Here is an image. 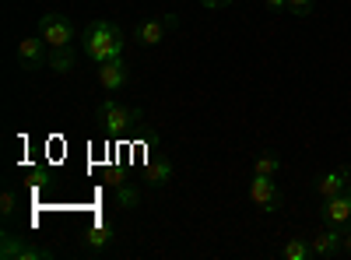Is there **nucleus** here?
I'll return each instance as SVG.
<instances>
[{
  "instance_id": "nucleus-21",
  "label": "nucleus",
  "mask_w": 351,
  "mask_h": 260,
  "mask_svg": "<svg viewBox=\"0 0 351 260\" xmlns=\"http://www.w3.org/2000/svg\"><path fill=\"white\" fill-rule=\"evenodd\" d=\"M341 253L351 257V233H344V239H341Z\"/></svg>"
},
{
  "instance_id": "nucleus-18",
  "label": "nucleus",
  "mask_w": 351,
  "mask_h": 260,
  "mask_svg": "<svg viewBox=\"0 0 351 260\" xmlns=\"http://www.w3.org/2000/svg\"><path fill=\"white\" fill-rule=\"evenodd\" d=\"M14 211H18V193L14 190H4V193H0V215L11 218Z\"/></svg>"
},
{
  "instance_id": "nucleus-5",
  "label": "nucleus",
  "mask_w": 351,
  "mask_h": 260,
  "mask_svg": "<svg viewBox=\"0 0 351 260\" xmlns=\"http://www.w3.org/2000/svg\"><path fill=\"white\" fill-rule=\"evenodd\" d=\"M53 250L46 246H32V243H18L11 233L0 236V260H49Z\"/></svg>"
},
{
  "instance_id": "nucleus-19",
  "label": "nucleus",
  "mask_w": 351,
  "mask_h": 260,
  "mask_svg": "<svg viewBox=\"0 0 351 260\" xmlns=\"http://www.w3.org/2000/svg\"><path fill=\"white\" fill-rule=\"evenodd\" d=\"M285 11L295 14V18H306V14H313V0H288Z\"/></svg>"
},
{
  "instance_id": "nucleus-14",
  "label": "nucleus",
  "mask_w": 351,
  "mask_h": 260,
  "mask_svg": "<svg viewBox=\"0 0 351 260\" xmlns=\"http://www.w3.org/2000/svg\"><path fill=\"white\" fill-rule=\"evenodd\" d=\"M74 64H77V56H74L71 46L67 49H49V71L53 74H71Z\"/></svg>"
},
{
  "instance_id": "nucleus-4",
  "label": "nucleus",
  "mask_w": 351,
  "mask_h": 260,
  "mask_svg": "<svg viewBox=\"0 0 351 260\" xmlns=\"http://www.w3.org/2000/svg\"><path fill=\"white\" fill-rule=\"evenodd\" d=\"M250 200L260 208V211H278L281 208V190L274 183V176H260V172H253V180H250Z\"/></svg>"
},
{
  "instance_id": "nucleus-1",
  "label": "nucleus",
  "mask_w": 351,
  "mask_h": 260,
  "mask_svg": "<svg viewBox=\"0 0 351 260\" xmlns=\"http://www.w3.org/2000/svg\"><path fill=\"white\" fill-rule=\"evenodd\" d=\"M81 46H84V56L88 60H95V64H106V60H116V56H123V28L120 25H112L106 18L92 21L84 28V36H81Z\"/></svg>"
},
{
  "instance_id": "nucleus-13",
  "label": "nucleus",
  "mask_w": 351,
  "mask_h": 260,
  "mask_svg": "<svg viewBox=\"0 0 351 260\" xmlns=\"http://www.w3.org/2000/svg\"><path fill=\"white\" fill-rule=\"evenodd\" d=\"M172 180V162L162 155V158H155L152 165H148V176H144V183L148 187H165Z\"/></svg>"
},
{
  "instance_id": "nucleus-15",
  "label": "nucleus",
  "mask_w": 351,
  "mask_h": 260,
  "mask_svg": "<svg viewBox=\"0 0 351 260\" xmlns=\"http://www.w3.org/2000/svg\"><path fill=\"white\" fill-rule=\"evenodd\" d=\"M112 190H116V204H120L123 211H134V208L141 204V190H137V187L116 180V183H112Z\"/></svg>"
},
{
  "instance_id": "nucleus-2",
  "label": "nucleus",
  "mask_w": 351,
  "mask_h": 260,
  "mask_svg": "<svg viewBox=\"0 0 351 260\" xmlns=\"http://www.w3.org/2000/svg\"><path fill=\"white\" fill-rule=\"evenodd\" d=\"M39 36L46 39V46H49V49H67V46H74L77 28H74V21H71L67 14L49 11V14H43V18H39Z\"/></svg>"
},
{
  "instance_id": "nucleus-10",
  "label": "nucleus",
  "mask_w": 351,
  "mask_h": 260,
  "mask_svg": "<svg viewBox=\"0 0 351 260\" xmlns=\"http://www.w3.org/2000/svg\"><path fill=\"white\" fill-rule=\"evenodd\" d=\"M341 239H344V233H337L334 225H327L324 233H316V236L309 239L313 257H319V260H330V257H337V253H341Z\"/></svg>"
},
{
  "instance_id": "nucleus-11",
  "label": "nucleus",
  "mask_w": 351,
  "mask_h": 260,
  "mask_svg": "<svg viewBox=\"0 0 351 260\" xmlns=\"http://www.w3.org/2000/svg\"><path fill=\"white\" fill-rule=\"evenodd\" d=\"M351 187V169L348 165H341V169H334V172H324V176L316 180V193L319 197H337L341 190H348Z\"/></svg>"
},
{
  "instance_id": "nucleus-3",
  "label": "nucleus",
  "mask_w": 351,
  "mask_h": 260,
  "mask_svg": "<svg viewBox=\"0 0 351 260\" xmlns=\"http://www.w3.org/2000/svg\"><path fill=\"white\" fill-rule=\"evenodd\" d=\"M95 117H99V123L106 130L120 134V130H130L134 123H141V109L137 106H123V102H116V99H106V102H99Z\"/></svg>"
},
{
  "instance_id": "nucleus-7",
  "label": "nucleus",
  "mask_w": 351,
  "mask_h": 260,
  "mask_svg": "<svg viewBox=\"0 0 351 260\" xmlns=\"http://www.w3.org/2000/svg\"><path fill=\"white\" fill-rule=\"evenodd\" d=\"M18 64L25 71H39L49 64V53H46V39L43 36H25L18 43Z\"/></svg>"
},
{
  "instance_id": "nucleus-8",
  "label": "nucleus",
  "mask_w": 351,
  "mask_h": 260,
  "mask_svg": "<svg viewBox=\"0 0 351 260\" xmlns=\"http://www.w3.org/2000/svg\"><path fill=\"white\" fill-rule=\"evenodd\" d=\"M319 218H324V225H334V228L348 225L351 222V187L341 190L337 197H327L324 208H319Z\"/></svg>"
},
{
  "instance_id": "nucleus-16",
  "label": "nucleus",
  "mask_w": 351,
  "mask_h": 260,
  "mask_svg": "<svg viewBox=\"0 0 351 260\" xmlns=\"http://www.w3.org/2000/svg\"><path fill=\"white\" fill-rule=\"evenodd\" d=\"M281 257H285V260H309V257H313V246H309L306 239H288V243L281 246Z\"/></svg>"
},
{
  "instance_id": "nucleus-20",
  "label": "nucleus",
  "mask_w": 351,
  "mask_h": 260,
  "mask_svg": "<svg viewBox=\"0 0 351 260\" xmlns=\"http://www.w3.org/2000/svg\"><path fill=\"white\" fill-rule=\"evenodd\" d=\"M208 11H221V8H228V4H236V0H200Z\"/></svg>"
},
{
  "instance_id": "nucleus-6",
  "label": "nucleus",
  "mask_w": 351,
  "mask_h": 260,
  "mask_svg": "<svg viewBox=\"0 0 351 260\" xmlns=\"http://www.w3.org/2000/svg\"><path fill=\"white\" fill-rule=\"evenodd\" d=\"M99 84L106 92H123L127 84H130V67H127V60L123 56H116V60H106V64H99Z\"/></svg>"
},
{
  "instance_id": "nucleus-22",
  "label": "nucleus",
  "mask_w": 351,
  "mask_h": 260,
  "mask_svg": "<svg viewBox=\"0 0 351 260\" xmlns=\"http://www.w3.org/2000/svg\"><path fill=\"white\" fill-rule=\"evenodd\" d=\"M267 8H271V11H285L288 0H267Z\"/></svg>"
},
{
  "instance_id": "nucleus-17",
  "label": "nucleus",
  "mask_w": 351,
  "mask_h": 260,
  "mask_svg": "<svg viewBox=\"0 0 351 260\" xmlns=\"http://www.w3.org/2000/svg\"><path fill=\"white\" fill-rule=\"evenodd\" d=\"M278 169H281V158L278 155H256V162H253V172H260V176H278Z\"/></svg>"
},
{
  "instance_id": "nucleus-12",
  "label": "nucleus",
  "mask_w": 351,
  "mask_h": 260,
  "mask_svg": "<svg viewBox=\"0 0 351 260\" xmlns=\"http://www.w3.org/2000/svg\"><path fill=\"white\" fill-rule=\"evenodd\" d=\"M109 243H112V225H109V222H95V225L84 233V250H88V253H102Z\"/></svg>"
},
{
  "instance_id": "nucleus-9",
  "label": "nucleus",
  "mask_w": 351,
  "mask_h": 260,
  "mask_svg": "<svg viewBox=\"0 0 351 260\" xmlns=\"http://www.w3.org/2000/svg\"><path fill=\"white\" fill-rule=\"evenodd\" d=\"M169 28H176V18L172 14H165V18H144L134 28V39H137V46H158L165 39Z\"/></svg>"
}]
</instances>
